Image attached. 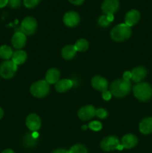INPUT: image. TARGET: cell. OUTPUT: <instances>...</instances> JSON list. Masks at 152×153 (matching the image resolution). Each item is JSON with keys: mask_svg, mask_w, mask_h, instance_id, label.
Segmentation results:
<instances>
[{"mask_svg": "<svg viewBox=\"0 0 152 153\" xmlns=\"http://www.w3.org/2000/svg\"><path fill=\"white\" fill-rule=\"evenodd\" d=\"M134 95L137 100L142 102H148L152 98V87L147 82L137 83L133 88Z\"/></svg>", "mask_w": 152, "mask_h": 153, "instance_id": "obj_1", "label": "cell"}, {"mask_svg": "<svg viewBox=\"0 0 152 153\" xmlns=\"http://www.w3.org/2000/svg\"><path fill=\"white\" fill-rule=\"evenodd\" d=\"M131 27L127 25L125 23H121L116 25L112 29L110 32V37L113 40L117 42H122L128 40L131 36Z\"/></svg>", "mask_w": 152, "mask_h": 153, "instance_id": "obj_3", "label": "cell"}, {"mask_svg": "<svg viewBox=\"0 0 152 153\" xmlns=\"http://www.w3.org/2000/svg\"><path fill=\"white\" fill-rule=\"evenodd\" d=\"M69 152V153H88L86 146L82 144L74 145L73 146H72Z\"/></svg>", "mask_w": 152, "mask_h": 153, "instance_id": "obj_24", "label": "cell"}, {"mask_svg": "<svg viewBox=\"0 0 152 153\" xmlns=\"http://www.w3.org/2000/svg\"><path fill=\"white\" fill-rule=\"evenodd\" d=\"M68 1L74 5H80L83 4L84 0H68Z\"/></svg>", "mask_w": 152, "mask_h": 153, "instance_id": "obj_33", "label": "cell"}, {"mask_svg": "<svg viewBox=\"0 0 152 153\" xmlns=\"http://www.w3.org/2000/svg\"><path fill=\"white\" fill-rule=\"evenodd\" d=\"M131 79V72L126 71L123 74V79L125 81H130Z\"/></svg>", "mask_w": 152, "mask_h": 153, "instance_id": "obj_32", "label": "cell"}, {"mask_svg": "<svg viewBox=\"0 0 152 153\" xmlns=\"http://www.w3.org/2000/svg\"><path fill=\"white\" fill-rule=\"evenodd\" d=\"M1 153H15V152H13L12 149H4V150H3L2 152H1Z\"/></svg>", "mask_w": 152, "mask_h": 153, "instance_id": "obj_37", "label": "cell"}, {"mask_svg": "<svg viewBox=\"0 0 152 153\" xmlns=\"http://www.w3.org/2000/svg\"><path fill=\"white\" fill-rule=\"evenodd\" d=\"M82 129H86V128H88V126H83L81 127Z\"/></svg>", "mask_w": 152, "mask_h": 153, "instance_id": "obj_39", "label": "cell"}, {"mask_svg": "<svg viewBox=\"0 0 152 153\" xmlns=\"http://www.w3.org/2000/svg\"><path fill=\"white\" fill-rule=\"evenodd\" d=\"M21 0H8V4L11 8H18L21 5Z\"/></svg>", "mask_w": 152, "mask_h": 153, "instance_id": "obj_30", "label": "cell"}, {"mask_svg": "<svg viewBox=\"0 0 152 153\" xmlns=\"http://www.w3.org/2000/svg\"><path fill=\"white\" fill-rule=\"evenodd\" d=\"M11 44L15 49H22L26 44V35L21 31H16L11 38Z\"/></svg>", "mask_w": 152, "mask_h": 153, "instance_id": "obj_11", "label": "cell"}, {"mask_svg": "<svg viewBox=\"0 0 152 153\" xmlns=\"http://www.w3.org/2000/svg\"><path fill=\"white\" fill-rule=\"evenodd\" d=\"M107 16V19H108V21L110 22H113V19H114V16H113V14H108V15H106Z\"/></svg>", "mask_w": 152, "mask_h": 153, "instance_id": "obj_36", "label": "cell"}, {"mask_svg": "<svg viewBox=\"0 0 152 153\" xmlns=\"http://www.w3.org/2000/svg\"><path fill=\"white\" fill-rule=\"evenodd\" d=\"M131 85L130 81L122 79L115 80L110 85V93L114 97L120 98L124 97L129 94L131 91Z\"/></svg>", "mask_w": 152, "mask_h": 153, "instance_id": "obj_2", "label": "cell"}, {"mask_svg": "<svg viewBox=\"0 0 152 153\" xmlns=\"http://www.w3.org/2000/svg\"><path fill=\"white\" fill-rule=\"evenodd\" d=\"M13 52L11 48L7 45H2L0 46V58L7 61L13 55Z\"/></svg>", "mask_w": 152, "mask_h": 153, "instance_id": "obj_22", "label": "cell"}, {"mask_svg": "<svg viewBox=\"0 0 152 153\" xmlns=\"http://www.w3.org/2000/svg\"><path fill=\"white\" fill-rule=\"evenodd\" d=\"M37 28V20L32 16H27L24 18L21 23L20 29L25 35H32Z\"/></svg>", "mask_w": 152, "mask_h": 153, "instance_id": "obj_7", "label": "cell"}, {"mask_svg": "<svg viewBox=\"0 0 152 153\" xmlns=\"http://www.w3.org/2000/svg\"><path fill=\"white\" fill-rule=\"evenodd\" d=\"M26 126L32 131H37L41 126V120L40 117L36 114H31L26 118Z\"/></svg>", "mask_w": 152, "mask_h": 153, "instance_id": "obj_10", "label": "cell"}, {"mask_svg": "<svg viewBox=\"0 0 152 153\" xmlns=\"http://www.w3.org/2000/svg\"><path fill=\"white\" fill-rule=\"evenodd\" d=\"M95 111L96 110L92 105H86L78 111L77 116L82 120H88L95 116Z\"/></svg>", "mask_w": 152, "mask_h": 153, "instance_id": "obj_12", "label": "cell"}, {"mask_svg": "<svg viewBox=\"0 0 152 153\" xmlns=\"http://www.w3.org/2000/svg\"><path fill=\"white\" fill-rule=\"evenodd\" d=\"M17 70V65L12 61L7 60L0 65V76L4 79H10L14 76Z\"/></svg>", "mask_w": 152, "mask_h": 153, "instance_id": "obj_6", "label": "cell"}, {"mask_svg": "<svg viewBox=\"0 0 152 153\" xmlns=\"http://www.w3.org/2000/svg\"><path fill=\"white\" fill-rule=\"evenodd\" d=\"M11 58V61L14 64H16V65H20V64H24L25 62V61H26L27 54L25 51L17 50L15 52H13Z\"/></svg>", "mask_w": 152, "mask_h": 153, "instance_id": "obj_21", "label": "cell"}, {"mask_svg": "<svg viewBox=\"0 0 152 153\" xmlns=\"http://www.w3.org/2000/svg\"><path fill=\"white\" fill-rule=\"evenodd\" d=\"M76 52H77V50L74 45H67L63 48L61 55L64 59L70 60L72 59L75 56Z\"/></svg>", "mask_w": 152, "mask_h": 153, "instance_id": "obj_20", "label": "cell"}, {"mask_svg": "<svg viewBox=\"0 0 152 153\" xmlns=\"http://www.w3.org/2000/svg\"><path fill=\"white\" fill-rule=\"evenodd\" d=\"M100 146L103 150L106 151V152H110V151L116 150V149L122 150L123 149V146L119 142L118 137L114 135L107 136V137H104L101 140Z\"/></svg>", "mask_w": 152, "mask_h": 153, "instance_id": "obj_5", "label": "cell"}, {"mask_svg": "<svg viewBox=\"0 0 152 153\" xmlns=\"http://www.w3.org/2000/svg\"><path fill=\"white\" fill-rule=\"evenodd\" d=\"M80 21V16L75 11H68L64 14L63 22L69 27H75Z\"/></svg>", "mask_w": 152, "mask_h": 153, "instance_id": "obj_9", "label": "cell"}, {"mask_svg": "<svg viewBox=\"0 0 152 153\" xmlns=\"http://www.w3.org/2000/svg\"><path fill=\"white\" fill-rule=\"evenodd\" d=\"M3 116H4V111H3L2 108L0 107V120L3 117Z\"/></svg>", "mask_w": 152, "mask_h": 153, "instance_id": "obj_38", "label": "cell"}, {"mask_svg": "<svg viewBox=\"0 0 152 153\" xmlns=\"http://www.w3.org/2000/svg\"><path fill=\"white\" fill-rule=\"evenodd\" d=\"M37 141V138H34L32 136V134H29L25 136L24 138V143L27 147H31V146H34Z\"/></svg>", "mask_w": 152, "mask_h": 153, "instance_id": "obj_25", "label": "cell"}, {"mask_svg": "<svg viewBox=\"0 0 152 153\" xmlns=\"http://www.w3.org/2000/svg\"><path fill=\"white\" fill-rule=\"evenodd\" d=\"M49 84L45 80H40L33 84L30 88L31 94L37 98H43L49 94Z\"/></svg>", "mask_w": 152, "mask_h": 153, "instance_id": "obj_4", "label": "cell"}, {"mask_svg": "<svg viewBox=\"0 0 152 153\" xmlns=\"http://www.w3.org/2000/svg\"><path fill=\"white\" fill-rule=\"evenodd\" d=\"M140 19V13L136 9H132L127 12L125 16V23L131 27L138 23Z\"/></svg>", "mask_w": 152, "mask_h": 153, "instance_id": "obj_13", "label": "cell"}, {"mask_svg": "<svg viewBox=\"0 0 152 153\" xmlns=\"http://www.w3.org/2000/svg\"><path fill=\"white\" fill-rule=\"evenodd\" d=\"M147 76V70L144 67H137L131 71V79L139 83Z\"/></svg>", "mask_w": 152, "mask_h": 153, "instance_id": "obj_16", "label": "cell"}, {"mask_svg": "<svg viewBox=\"0 0 152 153\" xmlns=\"http://www.w3.org/2000/svg\"><path fill=\"white\" fill-rule=\"evenodd\" d=\"M61 77V73L56 68H51L46 72V81L49 84H56Z\"/></svg>", "mask_w": 152, "mask_h": 153, "instance_id": "obj_18", "label": "cell"}, {"mask_svg": "<svg viewBox=\"0 0 152 153\" xmlns=\"http://www.w3.org/2000/svg\"><path fill=\"white\" fill-rule=\"evenodd\" d=\"M139 129L143 134H150L152 133V117H145L140 122Z\"/></svg>", "mask_w": 152, "mask_h": 153, "instance_id": "obj_17", "label": "cell"}, {"mask_svg": "<svg viewBox=\"0 0 152 153\" xmlns=\"http://www.w3.org/2000/svg\"><path fill=\"white\" fill-rule=\"evenodd\" d=\"M111 97H112V94L110 93V91H108L107 90V91L102 92V98L104 99V100H106V101L110 100V99H111Z\"/></svg>", "mask_w": 152, "mask_h": 153, "instance_id": "obj_31", "label": "cell"}, {"mask_svg": "<svg viewBox=\"0 0 152 153\" xmlns=\"http://www.w3.org/2000/svg\"><path fill=\"white\" fill-rule=\"evenodd\" d=\"M119 8V0H104L101 4V10L105 15L114 14Z\"/></svg>", "mask_w": 152, "mask_h": 153, "instance_id": "obj_8", "label": "cell"}, {"mask_svg": "<svg viewBox=\"0 0 152 153\" xmlns=\"http://www.w3.org/2000/svg\"><path fill=\"white\" fill-rule=\"evenodd\" d=\"M138 143V138L134 134H128L123 136L121 140V144L125 149H132Z\"/></svg>", "mask_w": 152, "mask_h": 153, "instance_id": "obj_15", "label": "cell"}, {"mask_svg": "<svg viewBox=\"0 0 152 153\" xmlns=\"http://www.w3.org/2000/svg\"><path fill=\"white\" fill-rule=\"evenodd\" d=\"M41 0H23V4L27 8H34L39 4Z\"/></svg>", "mask_w": 152, "mask_h": 153, "instance_id": "obj_26", "label": "cell"}, {"mask_svg": "<svg viewBox=\"0 0 152 153\" xmlns=\"http://www.w3.org/2000/svg\"><path fill=\"white\" fill-rule=\"evenodd\" d=\"M74 46L77 52H85L89 48V43L86 39H79Z\"/></svg>", "mask_w": 152, "mask_h": 153, "instance_id": "obj_23", "label": "cell"}, {"mask_svg": "<svg viewBox=\"0 0 152 153\" xmlns=\"http://www.w3.org/2000/svg\"><path fill=\"white\" fill-rule=\"evenodd\" d=\"M52 153H69V152L65 149H58L54 150Z\"/></svg>", "mask_w": 152, "mask_h": 153, "instance_id": "obj_34", "label": "cell"}, {"mask_svg": "<svg viewBox=\"0 0 152 153\" xmlns=\"http://www.w3.org/2000/svg\"><path fill=\"white\" fill-rule=\"evenodd\" d=\"M8 4V0H0V8L5 7Z\"/></svg>", "mask_w": 152, "mask_h": 153, "instance_id": "obj_35", "label": "cell"}, {"mask_svg": "<svg viewBox=\"0 0 152 153\" xmlns=\"http://www.w3.org/2000/svg\"><path fill=\"white\" fill-rule=\"evenodd\" d=\"M73 85L72 81L70 79L59 80L55 84V90L59 93H64L71 89Z\"/></svg>", "mask_w": 152, "mask_h": 153, "instance_id": "obj_19", "label": "cell"}, {"mask_svg": "<svg viewBox=\"0 0 152 153\" xmlns=\"http://www.w3.org/2000/svg\"><path fill=\"white\" fill-rule=\"evenodd\" d=\"M95 115L100 119H104V118L107 117V112L105 109L101 108L97 109L96 111H95Z\"/></svg>", "mask_w": 152, "mask_h": 153, "instance_id": "obj_29", "label": "cell"}, {"mask_svg": "<svg viewBox=\"0 0 152 153\" xmlns=\"http://www.w3.org/2000/svg\"><path fill=\"white\" fill-rule=\"evenodd\" d=\"M98 23H99V25H101V26L107 27L109 25H110V22H109L108 19H107V16L104 14V15H102V16H101L99 17V19H98Z\"/></svg>", "mask_w": 152, "mask_h": 153, "instance_id": "obj_28", "label": "cell"}, {"mask_svg": "<svg viewBox=\"0 0 152 153\" xmlns=\"http://www.w3.org/2000/svg\"><path fill=\"white\" fill-rule=\"evenodd\" d=\"M91 84H92V86L94 89L101 91V92L107 91V87H108L107 81L104 77L100 76H96L92 78Z\"/></svg>", "mask_w": 152, "mask_h": 153, "instance_id": "obj_14", "label": "cell"}, {"mask_svg": "<svg viewBox=\"0 0 152 153\" xmlns=\"http://www.w3.org/2000/svg\"><path fill=\"white\" fill-rule=\"evenodd\" d=\"M88 128H90L91 130H92L94 131H98L102 128V125L98 121H92V122L89 123Z\"/></svg>", "mask_w": 152, "mask_h": 153, "instance_id": "obj_27", "label": "cell"}]
</instances>
